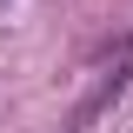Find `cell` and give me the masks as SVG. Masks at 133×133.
I'll return each instance as SVG.
<instances>
[{
	"mask_svg": "<svg viewBox=\"0 0 133 133\" xmlns=\"http://www.w3.org/2000/svg\"><path fill=\"white\" fill-rule=\"evenodd\" d=\"M127 80H133V66H127V60H120V66H113V73H100V80H93V93H87V100H80V107H73V113H66V120H73V127H80V133H87V127H93V120H100V113H107V107H113V100H120V93H127Z\"/></svg>",
	"mask_w": 133,
	"mask_h": 133,
	"instance_id": "obj_1",
	"label": "cell"
}]
</instances>
